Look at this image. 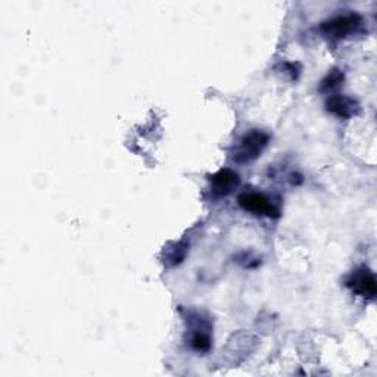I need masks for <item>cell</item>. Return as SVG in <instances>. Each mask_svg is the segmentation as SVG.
Instances as JSON below:
<instances>
[{
  "label": "cell",
  "instance_id": "cell-4",
  "mask_svg": "<svg viewBox=\"0 0 377 377\" xmlns=\"http://www.w3.org/2000/svg\"><path fill=\"white\" fill-rule=\"evenodd\" d=\"M347 286L358 297H364L367 299L376 298V277L371 270L367 267H361L355 270L347 280Z\"/></svg>",
  "mask_w": 377,
  "mask_h": 377
},
{
  "label": "cell",
  "instance_id": "cell-3",
  "mask_svg": "<svg viewBox=\"0 0 377 377\" xmlns=\"http://www.w3.org/2000/svg\"><path fill=\"white\" fill-rule=\"evenodd\" d=\"M361 24H363V20L358 13H348V15L336 16V18L330 21L323 23L321 30L324 35H327L329 37L342 39L348 36L350 32L355 31Z\"/></svg>",
  "mask_w": 377,
  "mask_h": 377
},
{
  "label": "cell",
  "instance_id": "cell-7",
  "mask_svg": "<svg viewBox=\"0 0 377 377\" xmlns=\"http://www.w3.org/2000/svg\"><path fill=\"white\" fill-rule=\"evenodd\" d=\"M239 175L233 170H220L214 175H211V183H212V194L216 198H223L228 193H232L233 189L239 185Z\"/></svg>",
  "mask_w": 377,
  "mask_h": 377
},
{
  "label": "cell",
  "instance_id": "cell-1",
  "mask_svg": "<svg viewBox=\"0 0 377 377\" xmlns=\"http://www.w3.org/2000/svg\"><path fill=\"white\" fill-rule=\"evenodd\" d=\"M268 142H270V137L267 133H264V131L252 130L251 133L243 136V139L240 140V144L237 146L233 159L239 163H247V162L255 161L261 155V152L266 149Z\"/></svg>",
  "mask_w": 377,
  "mask_h": 377
},
{
  "label": "cell",
  "instance_id": "cell-6",
  "mask_svg": "<svg viewBox=\"0 0 377 377\" xmlns=\"http://www.w3.org/2000/svg\"><path fill=\"white\" fill-rule=\"evenodd\" d=\"M326 108L339 118H352L359 112V105L350 96L333 94L326 102Z\"/></svg>",
  "mask_w": 377,
  "mask_h": 377
},
{
  "label": "cell",
  "instance_id": "cell-5",
  "mask_svg": "<svg viewBox=\"0 0 377 377\" xmlns=\"http://www.w3.org/2000/svg\"><path fill=\"white\" fill-rule=\"evenodd\" d=\"M192 326L190 329L193 330L192 339H190V347L196 352H208L211 350V338H209V323L205 321L202 317H193L190 319Z\"/></svg>",
  "mask_w": 377,
  "mask_h": 377
},
{
  "label": "cell",
  "instance_id": "cell-9",
  "mask_svg": "<svg viewBox=\"0 0 377 377\" xmlns=\"http://www.w3.org/2000/svg\"><path fill=\"white\" fill-rule=\"evenodd\" d=\"M185 257H186V245L180 242L174 245V248L167 255V262H170L171 266H177L185 259Z\"/></svg>",
  "mask_w": 377,
  "mask_h": 377
},
{
  "label": "cell",
  "instance_id": "cell-2",
  "mask_svg": "<svg viewBox=\"0 0 377 377\" xmlns=\"http://www.w3.org/2000/svg\"><path fill=\"white\" fill-rule=\"evenodd\" d=\"M237 202L245 211H248L255 216H264V217H271V218H277L278 216H280L278 209L266 198L264 194L258 192L242 193L239 196Z\"/></svg>",
  "mask_w": 377,
  "mask_h": 377
},
{
  "label": "cell",
  "instance_id": "cell-8",
  "mask_svg": "<svg viewBox=\"0 0 377 377\" xmlns=\"http://www.w3.org/2000/svg\"><path fill=\"white\" fill-rule=\"evenodd\" d=\"M342 81H343V74L339 70H333L332 73L327 74V77L321 81V89L320 90L329 93L333 89L339 87L342 85Z\"/></svg>",
  "mask_w": 377,
  "mask_h": 377
}]
</instances>
